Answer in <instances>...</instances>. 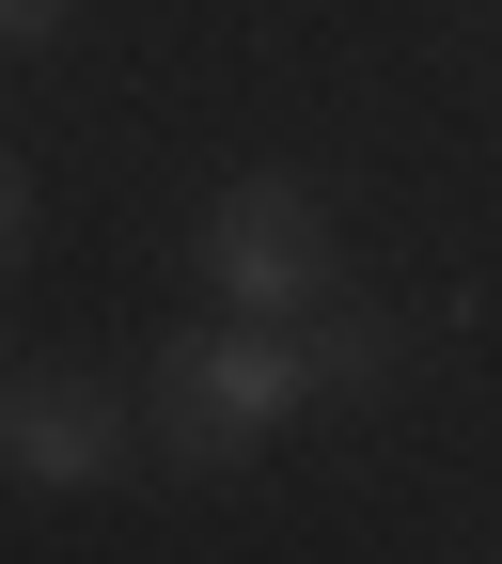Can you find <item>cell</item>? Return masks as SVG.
I'll use <instances>...</instances> for the list:
<instances>
[{
  "mask_svg": "<svg viewBox=\"0 0 502 564\" xmlns=\"http://www.w3.org/2000/svg\"><path fill=\"white\" fill-rule=\"evenodd\" d=\"M299 408H314V345H299V314H221V329H189L173 361H158V440H173L189 470L267 455Z\"/></svg>",
  "mask_w": 502,
  "mask_h": 564,
  "instance_id": "cell-1",
  "label": "cell"
},
{
  "mask_svg": "<svg viewBox=\"0 0 502 564\" xmlns=\"http://www.w3.org/2000/svg\"><path fill=\"white\" fill-rule=\"evenodd\" d=\"M204 282H221V314H314V299H345L330 204L282 188V173H236L221 204H204Z\"/></svg>",
  "mask_w": 502,
  "mask_h": 564,
  "instance_id": "cell-2",
  "label": "cell"
},
{
  "mask_svg": "<svg viewBox=\"0 0 502 564\" xmlns=\"http://www.w3.org/2000/svg\"><path fill=\"white\" fill-rule=\"evenodd\" d=\"M0 455H17L32 486H110L126 470V408L95 377H17L0 392Z\"/></svg>",
  "mask_w": 502,
  "mask_h": 564,
  "instance_id": "cell-3",
  "label": "cell"
},
{
  "mask_svg": "<svg viewBox=\"0 0 502 564\" xmlns=\"http://www.w3.org/2000/svg\"><path fill=\"white\" fill-rule=\"evenodd\" d=\"M63 17H79V0H0V63H32V47H63Z\"/></svg>",
  "mask_w": 502,
  "mask_h": 564,
  "instance_id": "cell-4",
  "label": "cell"
},
{
  "mask_svg": "<svg viewBox=\"0 0 502 564\" xmlns=\"http://www.w3.org/2000/svg\"><path fill=\"white\" fill-rule=\"evenodd\" d=\"M17 236H32V188H17V158H0V267H17Z\"/></svg>",
  "mask_w": 502,
  "mask_h": 564,
  "instance_id": "cell-5",
  "label": "cell"
},
{
  "mask_svg": "<svg viewBox=\"0 0 502 564\" xmlns=\"http://www.w3.org/2000/svg\"><path fill=\"white\" fill-rule=\"evenodd\" d=\"M0 392H17V361H0Z\"/></svg>",
  "mask_w": 502,
  "mask_h": 564,
  "instance_id": "cell-6",
  "label": "cell"
}]
</instances>
